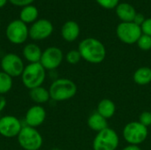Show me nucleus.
Returning <instances> with one entry per match:
<instances>
[{
	"mask_svg": "<svg viewBox=\"0 0 151 150\" xmlns=\"http://www.w3.org/2000/svg\"><path fill=\"white\" fill-rule=\"evenodd\" d=\"M122 150H142V149L138 145H128Z\"/></svg>",
	"mask_w": 151,
	"mask_h": 150,
	"instance_id": "obj_31",
	"label": "nucleus"
},
{
	"mask_svg": "<svg viewBox=\"0 0 151 150\" xmlns=\"http://www.w3.org/2000/svg\"><path fill=\"white\" fill-rule=\"evenodd\" d=\"M6 106V100L4 95H0V113Z\"/></svg>",
	"mask_w": 151,
	"mask_h": 150,
	"instance_id": "obj_30",
	"label": "nucleus"
},
{
	"mask_svg": "<svg viewBox=\"0 0 151 150\" xmlns=\"http://www.w3.org/2000/svg\"><path fill=\"white\" fill-rule=\"evenodd\" d=\"M145 17H144V15L143 14H142V13H136V15H135V17H134V23H135L136 25H138V26H142V24H143V22L145 21Z\"/></svg>",
	"mask_w": 151,
	"mask_h": 150,
	"instance_id": "obj_29",
	"label": "nucleus"
},
{
	"mask_svg": "<svg viewBox=\"0 0 151 150\" xmlns=\"http://www.w3.org/2000/svg\"><path fill=\"white\" fill-rule=\"evenodd\" d=\"M52 23L45 19H41L35 21L28 30L30 38L35 41H41L48 38L52 34Z\"/></svg>",
	"mask_w": 151,
	"mask_h": 150,
	"instance_id": "obj_12",
	"label": "nucleus"
},
{
	"mask_svg": "<svg viewBox=\"0 0 151 150\" xmlns=\"http://www.w3.org/2000/svg\"><path fill=\"white\" fill-rule=\"evenodd\" d=\"M136 13L134 6L128 3L119 4L116 7V14L122 22H133Z\"/></svg>",
	"mask_w": 151,
	"mask_h": 150,
	"instance_id": "obj_15",
	"label": "nucleus"
},
{
	"mask_svg": "<svg viewBox=\"0 0 151 150\" xmlns=\"http://www.w3.org/2000/svg\"><path fill=\"white\" fill-rule=\"evenodd\" d=\"M136 43L142 50L148 51L151 50V36L142 34Z\"/></svg>",
	"mask_w": 151,
	"mask_h": 150,
	"instance_id": "obj_23",
	"label": "nucleus"
},
{
	"mask_svg": "<svg viewBox=\"0 0 151 150\" xmlns=\"http://www.w3.org/2000/svg\"><path fill=\"white\" fill-rule=\"evenodd\" d=\"M64 59L63 51L58 47H49L42 51L40 64L45 70H55L61 64Z\"/></svg>",
	"mask_w": 151,
	"mask_h": 150,
	"instance_id": "obj_10",
	"label": "nucleus"
},
{
	"mask_svg": "<svg viewBox=\"0 0 151 150\" xmlns=\"http://www.w3.org/2000/svg\"><path fill=\"white\" fill-rule=\"evenodd\" d=\"M96 112L106 119L111 118L114 116L116 112V105L110 99H103L99 102L97 105Z\"/></svg>",
	"mask_w": 151,
	"mask_h": 150,
	"instance_id": "obj_17",
	"label": "nucleus"
},
{
	"mask_svg": "<svg viewBox=\"0 0 151 150\" xmlns=\"http://www.w3.org/2000/svg\"><path fill=\"white\" fill-rule=\"evenodd\" d=\"M22 127L20 120L14 116L6 115L0 118V135L4 138L18 137Z\"/></svg>",
	"mask_w": 151,
	"mask_h": 150,
	"instance_id": "obj_11",
	"label": "nucleus"
},
{
	"mask_svg": "<svg viewBox=\"0 0 151 150\" xmlns=\"http://www.w3.org/2000/svg\"><path fill=\"white\" fill-rule=\"evenodd\" d=\"M46 118V111L41 105H34L30 107L25 115L26 126L36 128L43 124Z\"/></svg>",
	"mask_w": 151,
	"mask_h": 150,
	"instance_id": "obj_13",
	"label": "nucleus"
},
{
	"mask_svg": "<svg viewBox=\"0 0 151 150\" xmlns=\"http://www.w3.org/2000/svg\"><path fill=\"white\" fill-rule=\"evenodd\" d=\"M148 128L139 121L127 123L123 128V137L129 145H140L148 137Z\"/></svg>",
	"mask_w": 151,
	"mask_h": 150,
	"instance_id": "obj_5",
	"label": "nucleus"
},
{
	"mask_svg": "<svg viewBox=\"0 0 151 150\" xmlns=\"http://www.w3.org/2000/svg\"><path fill=\"white\" fill-rule=\"evenodd\" d=\"M119 144V138L118 133L111 128L106 129L97 133L93 141L94 150H116Z\"/></svg>",
	"mask_w": 151,
	"mask_h": 150,
	"instance_id": "obj_6",
	"label": "nucleus"
},
{
	"mask_svg": "<svg viewBox=\"0 0 151 150\" xmlns=\"http://www.w3.org/2000/svg\"><path fill=\"white\" fill-rule=\"evenodd\" d=\"M29 96L33 102L37 103L38 105L47 103L50 99V92L48 89L43 88L42 86L35 88L29 90Z\"/></svg>",
	"mask_w": 151,
	"mask_h": 150,
	"instance_id": "obj_19",
	"label": "nucleus"
},
{
	"mask_svg": "<svg viewBox=\"0 0 151 150\" xmlns=\"http://www.w3.org/2000/svg\"><path fill=\"white\" fill-rule=\"evenodd\" d=\"M118 38L126 44L136 43L142 34L141 27L134 22H121L116 28Z\"/></svg>",
	"mask_w": 151,
	"mask_h": 150,
	"instance_id": "obj_7",
	"label": "nucleus"
},
{
	"mask_svg": "<svg viewBox=\"0 0 151 150\" xmlns=\"http://www.w3.org/2000/svg\"><path fill=\"white\" fill-rule=\"evenodd\" d=\"M18 142L24 150H39L42 146V137L36 128L25 126L19 133Z\"/></svg>",
	"mask_w": 151,
	"mask_h": 150,
	"instance_id": "obj_4",
	"label": "nucleus"
},
{
	"mask_svg": "<svg viewBox=\"0 0 151 150\" xmlns=\"http://www.w3.org/2000/svg\"><path fill=\"white\" fill-rule=\"evenodd\" d=\"M13 85L12 77L5 73L4 72H0V95H4L11 91Z\"/></svg>",
	"mask_w": 151,
	"mask_h": 150,
	"instance_id": "obj_22",
	"label": "nucleus"
},
{
	"mask_svg": "<svg viewBox=\"0 0 151 150\" xmlns=\"http://www.w3.org/2000/svg\"><path fill=\"white\" fill-rule=\"evenodd\" d=\"M88 125L89 128L95 132H101L108 127V122L107 119L102 117L99 113L94 112L91 114L88 119Z\"/></svg>",
	"mask_w": 151,
	"mask_h": 150,
	"instance_id": "obj_18",
	"label": "nucleus"
},
{
	"mask_svg": "<svg viewBox=\"0 0 151 150\" xmlns=\"http://www.w3.org/2000/svg\"><path fill=\"white\" fill-rule=\"evenodd\" d=\"M139 122L145 126L146 127L151 126V112L150 111H143L139 117Z\"/></svg>",
	"mask_w": 151,
	"mask_h": 150,
	"instance_id": "obj_26",
	"label": "nucleus"
},
{
	"mask_svg": "<svg viewBox=\"0 0 151 150\" xmlns=\"http://www.w3.org/2000/svg\"><path fill=\"white\" fill-rule=\"evenodd\" d=\"M51 150H60V149H51Z\"/></svg>",
	"mask_w": 151,
	"mask_h": 150,
	"instance_id": "obj_33",
	"label": "nucleus"
},
{
	"mask_svg": "<svg viewBox=\"0 0 151 150\" xmlns=\"http://www.w3.org/2000/svg\"><path fill=\"white\" fill-rule=\"evenodd\" d=\"M27 25L20 19L12 21L6 27V37L13 44H21L25 42L29 36Z\"/></svg>",
	"mask_w": 151,
	"mask_h": 150,
	"instance_id": "obj_8",
	"label": "nucleus"
},
{
	"mask_svg": "<svg viewBox=\"0 0 151 150\" xmlns=\"http://www.w3.org/2000/svg\"><path fill=\"white\" fill-rule=\"evenodd\" d=\"M81 58L90 64H100L106 57V49L99 40L88 37L82 40L78 47Z\"/></svg>",
	"mask_w": 151,
	"mask_h": 150,
	"instance_id": "obj_1",
	"label": "nucleus"
},
{
	"mask_svg": "<svg viewBox=\"0 0 151 150\" xmlns=\"http://www.w3.org/2000/svg\"><path fill=\"white\" fill-rule=\"evenodd\" d=\"M50 99L55 102L67 101L73 98L77 93L76 84L66 78L55 80L49 88Z\"/></svg>",
	"mask_w": 151,
	"mask_h": 150,
	"instance_id": "obj_2",
	"label": "nucleus"
},
{
	"mask_svg": "<svg viewBox=\"0 0 151 150\" xmlns=\"http://www.w3.org/2000/svg\"><path fill=\"white\" fill-rule=\"evenodd\" d=\"M13 5L16 6H27V5H30L35 0H9Z\"/></svg>",
	"mask_w": 151,
	"mask_h": 150,
	"instance_id": "obj_28",
	"label": "nucleus"
},
{
	"mask_svg": "<svg viewBox=\"0 0 151 150\" xmlns=\"http://www.w3.org/2000/svg\"><path fill=\"white\" fill-rule=\"evenodd\" d=\"M134 81L140 85V86H145L151 82V68L147 66H142L138 68L133 76Z\"/></svg>",
	"mask_w": 151,
	"mask_h": 150,
	"instance_id": "obj_20",
	"label": "nucleus"
},
{
	"mask_svg": "<svg viewBox=\"0 0 151 150\" xmlns=\"http://www.w3.org/2000/svg\"><path fill=\"white\" fill-rule=\"evenodd\" d=\"M80 26L77 22L73 20L66 21L61 29V35L63 39L66 42H73L80 35Z\"/></svg>",
	"mask_w": 151,
	"mask_h": 150,
	"instance_id": "obj_14",
	"label": "nucleus"
},
{
	"mask_svg": "<svg viewBox=\"0 0 151 150\" xmlns=\"http://www.w3.org/2000/svg\"><path fill=\"white\" fill-rule=\"evenodd\" d=\"M141 29L143 34L151 36V18L145 19L143 24L141 26Z\"/></svg>",
	"mask_w": 151,
	"mask_h": 150,
	"instance_id": "obj_27",
	"label": "nucleus"
},
{
	"mask_svg": "<svg viewBox=\"0 0 151 150\" xmlns=\"http://www.w3.org/2000/svg\"><path fill=\"white\" fill-rule=\"evenodd\" d=\"M2 118V117H1V115H0V118Z\"/></svg>",
	"mask_w": 151,
	"mask_h": 150,
	"instance_id": "obj_34",
	"label": "nucleus"
},
{
	"mask_svg": "<svg viewBox=\"0 0 151 150\" xmlns=\"http://www.w3.org/2000/svg\"><path fill=\"white\" fill-rule=\"evenodd\" d=\"M2 71L12 78L21 76L25 65L19 56L14 53H8L2 57L1 60Z\"/></svg>",
	"mask_w": 151,
	"mask_h": 150,
	"instance_id": "obj_9",
	"label": "nucleus"
},
{
	"mask_svg": "<svg viewBox=\"0 0 151 150\" xmlns=\"http://www.w3.org/2000/svg\"><path fill=\"white\" fill-rule=\"evenodd\" d=\"M7 1H8V0H0V8L4 7V6L6 4Z\"/></svg>",
	"mask_w": 151,
	"mask_h": 150,
	"instance_id": "obj_32",
	"label": "nucleus"
},
{
	"mask_svg": "<svg viewBox=\"0 0 151 150\" xmlns=\"http://www.w3.org/2000/svg\"><path fill=\"white\" fill-rule=\"evenodd\" d=\"M37 17H38V10L35 6L31 4L23 7V9L19 13V19L23 21L25 24L36 21Z\"/></svg>",
	"mask_w": 151,
	"mask_h": 150,
	"instance_id": "obj_21",
	"label": "nucleus"
},
{
	"mask_svg": "<svg viewBox=\"0 0 151 150\" xmlns=\"http://www.w3.org/2000/svg\"><path fill=\"white\" fill-rule=\"evenodd\" d=\"M96 3L104 9H114L118 6L119 0H96Z\"/></svg>",
	"mask_w": 151,
	"mask_h": 150,
	"instance_id": "obj_25",
	"label": "nucleus"
},
{
	"mask_svg": "<svg viewBox=\"0 0 151 150\" xmlns=\"http://www.w3.org/2000/svg\"><path fill=\"white\" fill-rule=\"evenodd\" d=\"M42 51L40 47L35 43H28L23 49V57L29 64L40 63Z\"/></svg>",
	"mask_w": 151,
	"mask_h": 150,
	"instance_id": "obj_16",
	"label": "nucleus"
},
{
	"mask_svg": "<svg viewBox=\"0 0 151 150\" xmlns=\"http://www.w3.org/2000/svg\"><path fill=\"white\" fill-rule=\"evenodd\" d=\"M46 70L40 63H32L25 66L21 74L23 85L30 89L41 87L46 78Z\"/></svg>",
	"mask_w": 151,
	"mask_h": 150,
	"instance_id": "obj_3",
	"label": "nucleus"
},
{
	"mask_svg": "<svg viewBox=\"0 0 151 150\" xmlns=\"http://www.w3.org/2000/svg\"><path fill=\"white\" fill-rule=\"evenodd\" d=\"M65 59L67 63H69L70 65H76L81 61V56L78 50H72L67 52L65 56Z\"/></svg>",
	"mask_w": 151,
	"mask_h": 150,
	"instance_id": "obj_24",
	"label": "nucleus"
}]
</instances>
